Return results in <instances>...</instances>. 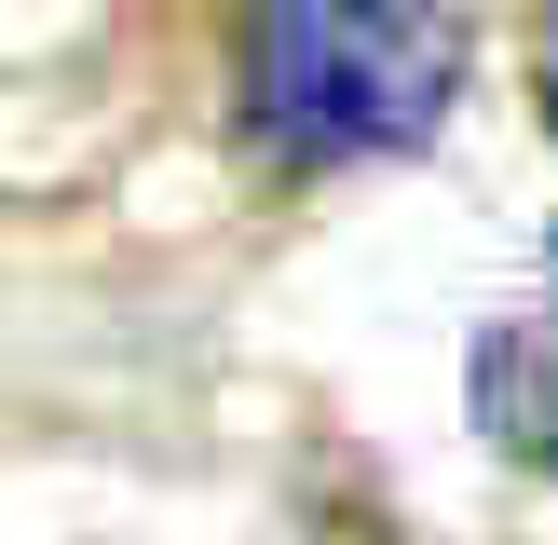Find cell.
I'll return each mask as SVG.
<instances>
[{
	"label": "cell",
	"instance_id": "7a4b0ae2",
	"mask_svg": "<svg viewBox=\"0 0 558 545\" xmlns=\"http://www.w3.org/2000/svg\"><path fill=\"white\" fill-rule=\"evenodd\" d=\"M463 409H477V436L518 463V477L558 491V314H518L477 341V368H463Z\"/></svg>",
	"mask_w": 558,
	"mask_h": 545
},
{
	"label": "cell",
	"instance_id": "3957f363",
	"mask_svg": "<svg viewBox=\"0 0 558 545\" xmlns=\"http://www.w3.org/2000/svg\"><path fill=\"white\" fill-rule=\"evenodd\" d=\"M314 545H396V532H368V518H327V532Z\"/></svg>",
	"mask_w": 558,
	"mask_h": 545
},
{
	"label": "cell",
	"instance_id": "6da1fadb",
	"mask_svg": "<svg viewBox=\"0 0 558 545\" xmlns=\"http://www.w3.org/2000/svg\"><path fill=\"white\" fill-rule=\"evenodd\" d=\"M463 96L450 0H245V123L272 164H409Z\"/></svg>",
	"mask_w": 558,
	"mask_h": 545
},
{
	"label": "cell",
	"instance_id": "277c9868",
	"mask_svg": "<svg viewBox=\"0 0 558 545\" xmlns=\"http://www.w3.org/2000/svg\"><path fill=\"white\" fill-rule=\"evenodd\" d=\"M545 123H558V0H545Z\"/></svg>",
	"mask_w": 558,
	"mask_h": 545
}]
</instances>
